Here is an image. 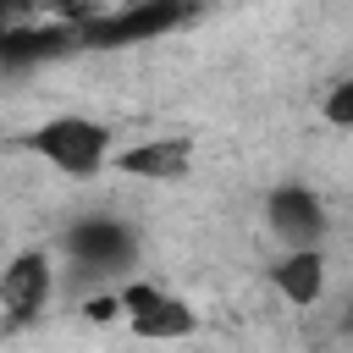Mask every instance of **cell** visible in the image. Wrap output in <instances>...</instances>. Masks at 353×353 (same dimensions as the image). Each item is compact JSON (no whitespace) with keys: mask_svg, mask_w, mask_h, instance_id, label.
<instances>
[{"mask_svg":"<svg viewBox=\"0 0 353 353\" xmlns=\"http://www.w3.org/2000/svg\"><path fill=\"white\" fill-rule=\"evenodd\" d=\"M17 149L22 154H33V160H44V165H55L61 176H72V182H88V176H99L105 165H110V127L99 121V116H44L39 127H28V132H17Z\"/></svg>","mask_w":353,"mask_h":353,"instance_id":"6da1fadb","label":"cell"},{"mask_svg":"<svg viewBox=\"0 0 353 353\" xmlns=\"http://www.w3.org/2000/svg\"><path fill=\"white\" fill-rule=\"evenodd\" d=\"M0 336H6V320H0Z\"/></svg>","mask_w":353,"mask_h":353,"instance_id":"4fadbf2b","label":"cell"},{"mask_svg":"<svg viewBox=\"0 0 353 353\" xmlns=\"http://www.w3.org/2000/svg\"><path fill=\"white\" fill-rule=\"evenodd\" d=\"M199 11L176 0H132V6H94L88 22H77V50H116V44H154L176 28H188Z\"/></svg>","mask_w":353,"mask_h":353,"instance_id":"7a4b0ae2","label":"cell"},{"mask_svg":"<svg viewBox=\"0 0 353 353\" xmlns=\"http://www.w3.org/2000/svg\"><path fill=\"white\" fill-rule=\"evenodd\" d=\"M83 320H94V325H110V320H121V303H116V292H94V298H83Z\"/></svg>","mask_w":353,"mask_h":353,"instance_id":"8fae6325","label":"cell"},{"mask_svg":"<svg viewBox=\"0 0 353 353\" xmlns=\"http://www.w3.org/2000/svg\"><path fill=\"white\" fill-rule=\"evenodd\" d=\"M66 50H77V28H66L55 17L39 28H22V22L0 28V66H39V61L66 55Z\"/></svg>","mask_w":353,"mask_h":353,"instance_id":"ba28073f","label":"cell"},{"mask_svg":"<svg viewBox=\"0 0 353 353\" xmlns=\"http://www.w3.org/2000/svg\"><path fill=\"white\" fill-rule=\"evenodd\" d=\"M110 165L132 182H182L193 171V138L160 132V138H143V143H127L121 154H110Z\"/></svg>","mask_w":353,"mask_h":353,"instance_id":"8992f818","label":"cell"},{"mask_svg":"<svg viewBox=\"0 0 353 353\" xmlns=\"http://www.w3.org/2000/svg\"><path fill=\"white\" fill-rule=\"evenodd\" d=\"M265 232L281 243V254L325 248V237H331V210H325L320 188H309V182H276V188L265 193Z\"/></svg>","mask_w":353,"mask_h":353,"instance_id":"277c9868","label":"cell"},{"mask_svg":"<svg viewBox=\"0 0 353 353\" xmlns=\"http://www.w3.org/2000/svg\"><path fill=\"white\" fill-rule=\"evenodd\" d=\"M55 287H61L55 254L50 248H17L0 265V320H6V331L44 320V309L55 303Z\"/></svg>","mask_w":353,"mask_h":353,"instance_id":"3957f363","label":"cell"},{"mask_svg":"<svg viewBox=\"0 0 353 353\" xmlns=\"http://www.w3.org/2000/svg\"><path fill=\"white\" fill-rule=\"evenodd\" d=\"M61 254L88 276H121L138 259V232L116 215H77L61 232Z\"/></svg>","mask_w":353,"mask_h":353,"instance_id":"5b68a950","label":"cell"},{"mask_svg":"<svg viewBox=\"0 0 353 353\" xmlns=\"http://www.w3.org/2000/svg\"><path fill=\"white\" fill-rule=\"evenodd\" d=\"M0 28H11V11H0Z\"/></svg>","mask_w":353,"mask_h":353,"instance_id":"7c38bea8","label":"cell"},{"mask_svg":"<svg viewBox=\"0 0 353 353\" xmlns=\"http://www.w3.org/2000/svg\"><path fill=\"white\" fill-rule=\"evenodd\" d=\"M325 281H331V265H325V248H298V254H281L270 265V287L292 303V309H314L325 298Z\"/></svg>","mask_w":353,"mask_h":353,"instance_id":"52a82bcc","label":"cell"},{"mask_svg":"<svg viewBox=\"0 0 353 353\" xmlns=\"http://www.w3.org/2000/svg\"><path fill=\"white\" fill-rule=\"evenodd\" d=\"M127 331H132L138 342H188V336H199V309H193L188 298L165 292L154 309L132 314V320H127Z\"/></svg>","mask_w":353,"mask_h":353,"instance_id":"9c48e42d","label":"cell"},{"mask_svg":"<svg viewBox=\"0 0 353 353\" xmlns=\"http://www.w3.org/2000/svg\"><path fill=\"white\" fill-rule=\"evenodd\" d=\"M320 116L342 132V127H353V77H336L331 88H325V99H320Z\"/></svg>","mask_w":353,"mask_h":353,"instance_id":"30bf717a","label":"cell"}]
</instances>
